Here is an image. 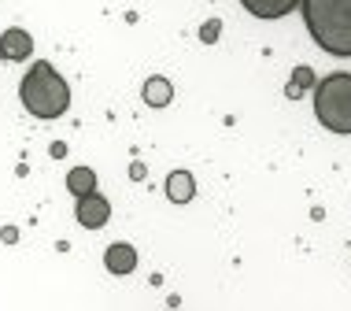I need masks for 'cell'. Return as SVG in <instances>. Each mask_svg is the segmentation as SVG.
<instances>
[{"mask_svg":"<svg viewBox=\"0 0 351 311\" xmlns=\"http://www.w3.org/2000/svg\"><path fill=\"white\" fill-rule=\"evenodd\" d=\"M4 241H8V244L19 241V230H15V226H8V230H4Z\"/></svg>","mask_w":351,"mask_h":311,"instance_id":"5bb4252c","label":"cell"},{"mask_svg":"<svg viewBox=\"0 0 351 311\" xmlns=\"http://www.w3.org/2000/svg\"><path fill=\"white\" fill-rule=\"evenodd\" d=\"M19 100L34 119H60L71 108V86L49 60H34L30 71L19 82Z\"/></svg>","mask_w":351,"mask_h":311,"instance_id":"6da1fadb","label":"cell"},{"mask_svg":"<svg viewBox=\"0 0 351 311\" xmlns=\"http://www.w3.org/2000/svg\"><path fill=\"white\" fill-rule=\"evenodd\" d=\"M218 30H222V23H218V19H211V23H204V26H200V41H204V45L218 41Z\"/></svg>","mask_w":351,"mask_h":311,"instance_id":"7c38bea8","label":"cell"},{"mask_svg":"<svg viewBox=\"0 0 351 311\" xmlns=\"http://www.w3.org/2000/svg\"><path fill=\"white\" fill-rule=\"evenodd\" d=\"M93 189H97V171H93V167H71L67 171V193L85 196Z\"/></svg>","mask_w":351,"mask_h":311,"instance_id":"30bf717a","label":"cell"},{"mask_svg":"<svg viewBox=\"0 0 351 311\" xmlns=\"http://www.w3.org/2000/svg\"><path fill=\"white\" fill-rule=\"evenodd\" d=\"M104 267H108L111 275H134L137 270V249L130 241L108 244V252H104Z\"/></svg>","mask_w":351,"mask_h":311,"instance_id":"8992f818","label":"cell"},{"mask_svg":"<svg viewBox=\"0 0 351 311\" xmlns=\"http://www.w3.org/2000/svg\"><path fill=\"white\" fill-rule=\"evenodd\" d=\"M74 219H78V226H85V230H100V226H108L111 219V200L108 196H100L97 189L85 193V196H74Z\"/></svg>","mask_w":351,"mask_h":311,"instance_id":"277c9868","label":"cell"},{"mask_svg":"<svg viewBox=\"0 0 351 311\" xmlns=\"http://www.w3.org/2000/svg\"><path fill=\"white\" fill-rule=\"evenodd\" d=\"M130 178H134V182H141V178H145V163H134V167H130Z\"/></svg>","mask_w":351,"mask_h":311,"instance_id":"4fadbf2b","label":"cell"},{"mask_svg":"<svg viewBox=\"0 0 351 311\" xmlns=\"http://www.w3.org/2000/svg\"><path fill=\"white\" fill-rule=\"evenodd\" d=\"M141 97H145L148 108H167L174 100V86H170V78H163V74H152L145 82V89H141Z\"/></svg>","mask_w":351,"mask_h":311,"instance_id":"9c48e42d","label":"cell"},{"mask_svg":"<svg viewBox=\"0 0 351 311\" xmlns=\"http://www.w3.org/2000/svg\"><path fill=\"white\" fill-rule=\"evenodd\" d=\"M315 115L329 134H351V74L333 71L315 82Z\"/></svg>","mask_w":351,"mask_h":311,"instance_id":"3957f363","label":"cell"},{"mask_svg":"<svg viewBox=\"0 0 351 311\" xmlns=\"http://www.w3.org/2000/svg\"><path fill=\"white\" fill-rule=\"evenodd\" d=\"M300 8L318 49L351 60V0H300Z\"/></svg>","mask_w":351,"mask_h":311,"instance_id":"7a4b0ae2","label":"cell"},{"mask_svg":"<svg viewBox=\"0 0 351 311\" xmlns=\"http://www.w3.org/2000/svg\"><path fill=\"white\" fill-rule=\"evenodd\" d=\"M34 56V37L30 30H23V26H8L4 34H0V60L8 63H23Z\"/></svg>","mask_w":351,"mask_h":311,"instance_id":"5b68a950","label":"cell"},{"mask_svg":"<svg viewBox=\"0 0 351 311\" xmlns=\"http://www.w3.org/2000/svg\"><path fill=\"white\" fill-rule=\"evenodd\" d=\"M315 71H311V67H296V71H292V82H289V97H300V93L303 89H315Z\"/></svg>","mask_w":351,"mask_h":311,"instance_id":"8fae6325","label":"cell"},{"mask_svg":"<svg viewBox=\"0 0 351 311\" xmlns=\"http://www.w3.org/2000/svg\"><path fill=\"white\" fill-rule=\"evenodd\" d=\"M244 4V12L255 15V19H285V15H292L296 12V4L300 0H241Z\"/></svg>","mask_w":351,"mask_h":311,"instance_id":"52a82bcc","label":"cell"},{"mask_svg":"<svg viewBox=\"0 0 351 311\" xmlns=\"http://www.w3.org/2000/svg\"><path fill=\"white\" fill-rule=\"evenodd\" d=\"M167 196H170V204H189L196 196V178L189 171H170L167 174Z\"/></svg>","mask_w":351,"mask_h":311,"instance_id":"ba28073f","label":"cell"}]
</instances>
